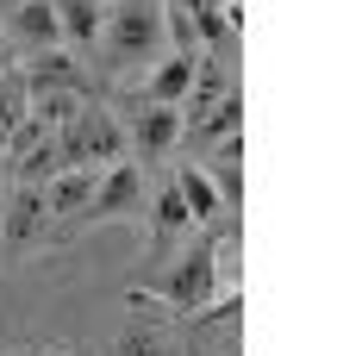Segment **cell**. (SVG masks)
Wrapping results in <instances>:
<instances>
[{"label": "cell", "mask_w": 362, "mask_h": 356, "mask_svg": "<svg viewBox=\"0 0 362 356\" xmlns=\"http://www.w3.org/2000/svg\"><path fill=\"white\" fill-rule=\"evenodd\" d=\"M6 69H13V50H6V44H0V75H6Z\"/></svg>", "instance_id": "cell-19"}, {"label": "cell", "mask_w": 362, "mask_h": 356, "mask_svg": "<svg viewBox=\"0 0 362 356\" xmlns=\"http://www.w3.org/2000/svg\"><path fill=\"white\" fill-rule=\"evenodd\" d=\"M75 138H81L88 169H112V163H125V125H119L107 107H81V113H75Z\"/></svg>", "instance_id": "cell-4"}, {"label": "cell", "mask_w": 362, "mask_h": 356, "mask_svg": "<svg viewBox=\"0 0 362 356\" xmlns=\"http://www.w3.org/2000/svg\"><path fill=\"white\" fill-rule=\"evenodd\" d=\"M181 144V107H138L132 119V132H125V150H138V156H169Z\"/></svg>", "instance_id": "cell-7"}, {"label": "cell", "mask_w": 362, "mask_h": 356, "mask_svg": "<svg viewBox=\"0 0 362 356\" xmlns=\"http://www.w3.org/2000/svg\"><path fill=\"white\" fill-rule=\"evenodd\" d=\"M112 356H156V338H125Z\"/></svg>", "instance_id": "cell-18"}, {"label": "cell", "mask_w": 362, "mask_h": 356, "mask_svg": "<svg viewBox=\"0 0 362 356\" xmlns=\"http://www.w3.org/2000/svg\"><path fill=\"white\" fill-rule=\"evenodd\" d=\"M175 194H181V207H187L194 225H213V219L225 213V200H218V188H213L206 169H175Z\"/></svg>", "instance_id": "cell-15"}, {"label": "cell", "mask_w": 362, "mask_h": 356, "mask_svg": "<svg viewBox=\"0 0 362 356\" xmlns=\"http://www.w3.org/2000/svg\"><path fill=\"white\" fill-rule=\"evenodd\" d=\"M112 219L144 225V176H138V163H132V156H125V163H112V169H100L94 200L81 207V225H112Z\"/></svg>", "instance_id": "cell-3"}, {"label": "cell", "mask_w": 362, "mask_h": 356, "mask_svg": "<svg viewBox=\"0 0 362 356\" xmlns=\"http://www.w3.org/2000/svg\"><path fill=\"white\" fill-rule=\"evenodd\" d=\"M187 88H194V63H187V57H163V63L150 69V81L138 88V107H181Z\"/></svg>", "instance_id": "cell-11"}, {"label": "cell", "mask_w": 362, "mask_h": 356, "mask_svg": "<svg viewBox=\"0 0 362 356\" xmlns=\"http://www.w3.org/2000/svg\"><path fill=\"white\" fill-rule=\"evenodd\" d=\"M25 50V57H37V50H57L63 44V32H57V6L50 0H19L13 13H6V50Z\"/></svg>", "instance_id": "cell-5"}, {"label": "cell", "mask_w": 362, "mask_h": 356, "mask_svg": "<svg viewBox=\"0 0 362 356\" xmlns=\"http://www.w3.org/2000/svg\"><path fill=\"white\" fill-rule=\"evenodd\" d=\"M25 94H81L88 101V75L75 69V57L57 44V50H37V57H25Z\"/></svg>", "instance_id": "cell-6"}, {"label": "cell", "mask_w": 362, "mask_h": 356, "mask_svg": "<svg viewBox=\"0 0 362 356\" xmlns=\"http://www.w3.org/2000/svg\"><path fill=\"white\" fill-rule=\"evenodd\" d=\"M132 294H150V300H163V306H175V313H200V306H213L218 300V238H200L194 250H181L169 269H156L144 287H132Z\"/></svg>", "instance_id": "cell-1"}, {"label": "cell", "mask_w": 362, "mask_h": 356, "mask_svg": "<svg viewBox=\"0 0 362 356\" xmlns=\"http://www.w3.org/2000/svg\"><path fill=\"white\" fill-rule=\"evenodd\" d=\"M88 107L81 94H32V119L44 125V132H63V125H75V113Z\"/></svg>", "instance_id": "cell-17"}, {"label": "cell", "mask_w": 362, "mask_h": 356, "mask_svg": "<svg viewBox=\"0 0 362 356\" xmlns=\"http://www.w3.org/2000/svg\"><path fill=\"white\" fill-rule=\"evenodd\" d=\"M94 188H100V169H63V176L44 181V207L57 219H81V207L94 200Z\"/></svg>", "instance_id": "cell-12"}, {"label": "cell", "mask_w": 362, "mask_h": 356, "mask_svg": "<svg viewBox=\"0 0 362 356\" xmlns=\"http://www.w3.org/2000/svg\"><path fill=\"white\" fill-rule=\"evenodd\" d=\"M32 113V94H25V75L6 69L0 75V150H6V138H13V125Z\"/></svg>", "instance_id": "cell-16"}, {"label": "cell", "mask_w": 362, "mask_h": 356, "mask_svg": "<svg viewBox=\"0 0 362 356\" xmlns=\"http://www.w3.org/2000/svg\"><path fill=\"white\" fill-rule=\"evenodd\" d=\"M32 356H69V350H63V344H50V350H32Z\"/></svg>", "instance_id": "cell-20"}, {"label": "cell", "mask_w": 362, "mask_h": 356, "mask_svg": "<svg viewBox=\"0 0 362 356\" xmlns=\"http://www.w3.org/2000/svg\"><path fill=\"white\" fill-rule=\"evenodd\" d=\"M150 256H169V250L194 231V219H187V207H181V194H175V181H163L156 194H150Z\"/></svg>", "instance_id": "cell-8"}, {"label": "cell", "mask_w": 362, "mask_h": 356, "mask_svg": "<svg viewBox=\"0 0 362 356\" xmlns=\"http://www.w3.org/2000/svg\"><path fill=\"white\" fill-rule=\"evenodd\" d=\"M57 6V32H63V50H94L100 32H107V0H50Z\"/></svg>", "instance_id": "cell-9"}, {"label": "cell", "mask_w": 362, "mask_h": 356, "mask_svg": "<svg viewBox=\"0 0 362 356\" xmlns=\"http://www.w3.org/2000/svg\"><path fill=\"white\" fill-rule=\"evenodd\" d=\"M238 125H244V101L238 94H225V101H213V107L200 113V119H181V144H225V138H238Z\"/></svg>", "instance_id": "cell-10"}, {"label": "cell", "mask_w": 362, "mask_h": 356, "mask_svg": "<svg viewBox=\"0 0 362 356\" xmlns=\"http://www.w3.org/2000/svg\"><path fill=\"white\" fill-rule=\"evenodd\" d=\"M231 94V69H225V57H200L194 63V88H187V101H181V119H200V113L225 101Z\"/></svg>", "instance_id": "cell-14"}, {"label": "cell", "mask_w": 362, "mask_h": 356, "mask_svg": "<svg viewBox=\"0 0 362 356\" xmlns=\"http://www.w3.org/2000/svg\"><path fill=\"white\" fill-rule=\"evenodd\" d=\"M13 6H19V0H0V13H13Z\"/></svg>", "instance_id": "cell-21"}, {"label": "cell", "mask_w": 362, "mask_h": 356, "mask_svg": "<svg viewBox=\"0 0 362 356\" xmlns=\"http://www.w3.org/2000/svg\"><path fill=\"white\" fill-rule=\"evenodd\" d=\"M156 50H163V0H112L107 32H100L107 69H138Z\"/></svg>", "instance_id": "cell-2"}, {"label": "cell", "mask_w": 362, "mask_h": 356, "mask_svg": "<svg viewBox=\"0 0 362 356\" xmlns=\"http://www.w3.org/2000/svg\"><path fill=\"white\" fill-rule=\"evenodd\" d=\"M238 6H244V0H238Z\"/></svg>", "instance_id": "cell-22"}, {"label": "cell", "mask_w": 362, "mask_h": 356, "mask_svg": "<svg viewBox=\"0 0 362 356\" xmlns=\"http://www.w3.org/2000/svg\"><path fill=\"white\" fill-rule=\"evenodd\" d=\"M44 219H50V207H44V188H19V194L6 200V213H0V244H32Z\"/></svg>", "instance_id": "cell-13"}]
</instances>
